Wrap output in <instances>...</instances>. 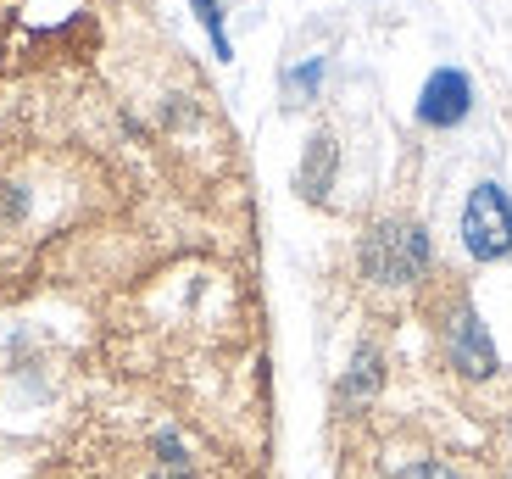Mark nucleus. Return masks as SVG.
I'll list each match as a JSON object with an SVG mask.
<instances>
[{
  "label": "nucleus",
  "mask_w": 512,
  "mask_h": 479,
  "mask_svg": "<svg viewBox=\"0 0 512 479\" xmlns=\"http://www.w3.org/2000/svg\"><path fill=\"white\" fill-rule=\"evenodd\" d=\"M423 262H429V240H423L418 223H379L362 246V268L379 285H412Z\"/></svg>",
  "instance_id": "obj_1"
},
{
  "label": "nucleus",
  "mask_w": 512,
  "mask_h": 479,
  "mask_svg": "<svg viewBox=\"0 0 512 479\" xmlns=\"http://www.w3.org/2000/svg\"><path fill=\"white\" fill-rule=\"evenodd\" d=\"M462 246L479 262H496L512 251V201L501 184H479L462 207Z\"/></svg>",
  "instance_id": "obj_2"
},
{
  "label": "nucleus",
  "mask_w": 512,
  "mask_h": 479,
  "mask_svg": "<svg viewBox=\"0 0 512 479\" xmlns=\"http://www.w3.org/2000/svg\"><path fill=\"white\" fill-rule=\"evenodd\" d=\"M446 357H451V368L468 374V379L496 374V346H490V335H485V324H479L474 307H457L446 318Z\"/></svg>",
  "instance_id": "obj_3"
},
{
  "label": "nucleus",
  "mask_w": 512,
  "mask_h": 479,
  "mask_svg": "<svg viewBox=\"0 0 512 479\" xmlns=\"http://www.w3.org/2000/svg\"><path fill=\"white\" fill-rule=\"evenodd\" d=\"M468 101H474V84H468L457 67H440V73L423 84V95H418V123H429V129H451V123L468 117Z\"/></svg>",
  "instance_id": "obj_4"
},
{
  "label": "nucleus",
  "mask_w": 512,
  "mask_h": 479,
  "mask_svg": "<svg viewBox=\"0 0 512 479\" xmlns=\"http://www.w3.org/2000/svg\"><path fill=\"white\" fill-rule=\"evenodd\" d=\"M329 179H334V140H329V134H318L312 151H307V162H301V195H307V201H323Z\"/></svg>",
  "instance_id": "obj_5"
},
{
  "label": "nucleus",
  "mask_w": 512,
  "mask_h": 479,
  "mask_svg": "<svg viewBox=\"0 0 512 479\" xmlns=\"http://www.w3.org/2000/svg\"><path fill=\"white\" fill-rule=\"evenodd\" d=\"M373 390H379V357H368V351H362V357H357V374L340 385V396H346V402H368Z\"/></svg>",
  "instance_id": "obj_6"
},
{
  "label": "nucleus",
  "mask_w": 512,
  "mask_h": 479,
  "mask_svg": "<svg viewBox=\"0 0 512 479\" xmlns=\"http://www.w3.org/2000/svg\"><path fill=\"white\" fill-rule=\"evenodd\" d=\"M195 12H201V23H206V34H212V45H218V56H229V34H223L218 0H195Z\"/></svg>",
  "instance_id": "obj_7"
},
{
  "label": "nucleus",
  "mask_w": 512,
  "mask_h": 479,
  "mask_svg": "<svg viewBox=\"0 0 512 479\" xmlns=\"http://www.w3.org/2000/svg\"><path fill=\"white\" fill-rule=\"evenodd\" d=\"M396 479H457V474H451L446 463H412V468H401Z\"/></svg>",
  "instance_id": "obj_8"
}]
</instances>
